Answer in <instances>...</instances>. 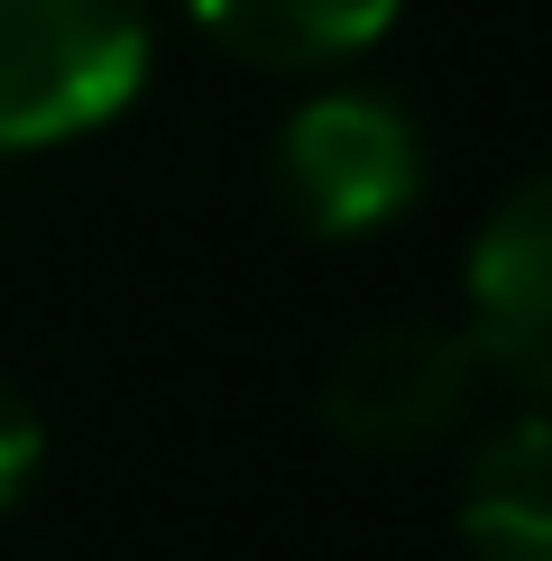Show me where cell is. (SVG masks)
I'll use <instances>...</instances> for the list:
<instances>
[{"mask_svg": "<svg viewBox=\"0 0 552 561\" xmlns=\"http://www.w3.org/2000/svg\"><path fill=\"white\" fill-rule=\"evenodd\" d=\"M148 83V0H0V157L120 121Z\"/></svg>", "mask_w": 552, "mask_h": 561, "instance_id": "1", "label": "cell"}, {"mask_svg": "<svg viewBox=\"0 0 552 561\" xmlns=\"http://www.w3.org/2000/svg\"><path fill=\"white\" fill-rule=\"evenodd\" d=\"M267 184L304 240H359L424 194V129L387 92H322L276 129Z\"/></svg>", "mask_w": 552, "mask_h": 561, "instance_id": "2", "label": "cell"}, {"mask_svg": "<svg viewBox=\"0 0 552 561\" xmlns=\"http://www.w3.org/2000/svg\"><path fill=\"white\" fill-rule=\"evenodd\" d=\"M479 387V350L470 332H442V322H378L332 359L322 378V424H332L350 451H424L460 424Z\"/></svg>", "mask_w": 552, "mask_h": 561, "instance_id": "3", "label": "cell"}, {"mask_svg": "<svg viewBox=\"0 0 552 561\" xmlns=\"http://www.w3.org/2000/svg\"><path fill=\"white\" fill-rule=\"evenodd\" d=\"M470 350L479 378H506L516 405L552 387V194L516 184L470 240Z\"/></svg>", "mask_w": 552, "mask_h": 561, "instance_id": "4", "label": "cell"}, {"mask_svg": "<svg viewBox=\"0 0 552 561\" xmlns=\"http://www.w3.org/2000/svg\"><path fill=\"white\" fill-rule=\"evenodd\" d=\"M460 543H470V561H552V442H543V414H516L497 442L470 451Z\"/></svg>", "mask_w": 552, "mask_h": 561, "instance_id": "5", "label": "cell"}, {"mask_svg": "<svg viewBox=\"0 0 552 561\" xmlns=\"http://www.w3.org/2000/svg\"><path fill=\"white\" fill-rule=\"evenodd\" d=\"M184 10L221 56L304 75V65H341L359 46H378L396 0H184Z\"/></svg>", "mask_w": 552, "mask_h": 561, "instance_id": "6", "label": "cell"}, {"mask_svg": "<svg viewBox=\"0 0 552 561\" xmlns=\"http://www.w3.org/2000/svg\"><path fill=\"white\" fill-rule=\"evenodd\" d=\"M37 470H46V424H37L28 396L0 378V506L28 497V479H37Z\"/></svg>", "mask_w": 552, "mask_h": 561, "instance_id": "7", "label": "cell"}]
</instances>
